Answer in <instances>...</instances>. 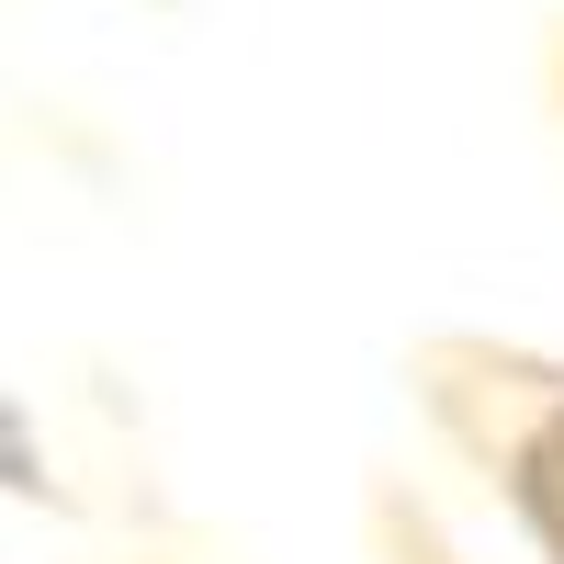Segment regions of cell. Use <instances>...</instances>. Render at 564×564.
Instances as JSON below:
<instances>
[{
	"label": "cell",
	"instance_id": "1",
	"mask_svg": "<svg viewBox=\"0 0 564 564\" xmlns=\"http://www.w3.org/2000/svg\"><path fill=\"white\" fill-rule=\"evenodd\" d=\"M417 395L508 486V508L542 542V564H564V361L497 350V339H430L417 350Z\"/></svg>",
	"mask_w": 564,
	"mask_h": 564
},
{
	"label": "cell",
	"instance_id": "2",
	"mask_svg": "<svg viewBox=\"0 0 564 564\" xmlns=\"http://www.w3.org/2000/svg\"><path fill=\"white\" fill-rule=\"evenodd\" d=\"M406 564H452V553H441L430 531H417V520H406Z\"/></svg>",
	"mask_w": 564,
	"mask_h": 564
}]
</instances>
